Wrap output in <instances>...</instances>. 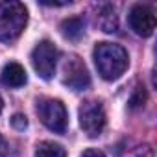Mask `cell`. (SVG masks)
<instances>
[{
	"mask_svg": "<svg viewBox=\"0 0 157 157\" xmlns=\"http://www.w3.org/2000/svg\"><path fill=\"white\" fill-rule=\"evenodd\" d=\"M93 56H94V63L100 76L107 82L118 80L126 72L129 63L128 52L115 43H98L93 50Z\"/></svg>",
	"mask_w": 157,
	"mask_h": 157,
	"instance_id": "cell-1",
	"label": "cell"
},
{
	"mask_svg": "<svg viewBox=\"0 0 157 157\" xmlns=\"http://www.w3.org/2000/svg\"><path fill=\"white\" fill-rule=\"evenodd\" d=\"M28 24V10L22 2H0V41H15Z\"/></svg>",
	"mask_w": 157,
	"mask_h": 157,
	"instance_id": "cell-2",
	"label": "cell"
},
{
	"mask_svg": "<svg viewBox=\"0 0 157 157\" xmlns=\"http://www.w3.org/2000/svg\"><path fill=\"white\" fill-rule=\"evenodd\" d=\"M37 115L41 122L54 133H65L67 129V109L61 100L41 98L37 102Z\"/></svg>",
	"mask_w": 157,
	"mask_h": 157,
	"instance_id": "cell-3",
	"label": "cell"
},
{
	"mask_svg": "<svg viewBox=\"0 0 157 157\" xmlns=\"http://www.w3.org/2000/svg\"><path fill=\"white\" fill-rule=\"evenodd\" d=\"M105 111L100 102L87 100L80 105V126L89 137H98L105 128Z\"/></svg>",
	"mask_w": 157,
	"mask_h": 157,
	"instance_id": "cell-4",
	"label": "cell"
},
{
	"mask_svg": "<svg viewBox=\"0 0 157 157\" xmlns=\"http://www.w3.org/2000/svg\"><path fill=\"white\" fill-rule=\"evenodd\" d=\"M57 48L50 41H41L32 52V65L43 80H50L57 65Z\"/></svg>",
	"mask_w": 157,
	"mask_h": 157,
	"instance_id": "cell-5",
	"label": "cell"
},
{
	"mask_svg": "<svg viewBox=\"0 0 157 157\" xmlns=\"http://www.w3.org/2000/svg\"><path fill=\"white\" fill-rule=\"evenodd\" d=\"M63 83L74 91H83L89 87L91 83L89 70L78 56H70L63 63Z\"/></svg>",
	"mask_w": 157,
	"mask_h": 157,
	"instance_id": "cell-6",
	"label": "cell"
},
{
	"mask_svg": "<svg viewBox=\"0 0 157 157\" xmlns=\"http://www.w3.org/2000/svg\"><path fill=\"white\" fill-rule=\"evenodd\" d=\"M129 26L140 37H150L155 30V15L148 6L135 4L129 11Z\"/></svg>",
	"mask_w": 157,
	"mask_h": 157,
	"instance_id": "cell-7",
	"label": "cell"
},
{
	"mask_svg": "<svg viewBox=\"0 0 157 157\" xmlns=\"http://www.w3.org/2000/svg\"><path fill=\"white\" fill-rule=\"evenodd\" d=\"M0 80L8 87H22L26 83V70L19 63H8L0 74Z\"/></svg>",
	"mask_w": 157,
	"mask_h": 157,
	"instance_id": "cell-8",
	"label": "cell"
},
{
	"mask_svg": "<svg viewBox=\"0 0 157 157\" xmlns=\"http://www.w3.org/2000/svg\"><path fill=\"white\" fill-rule=\"evenodd\" d=\"M59 30H61V33H63L65 39L78 41L83 35V32H85V22H83L82 17H68V19H65L61 22Z\"/></svg>",
	"mask_w": 157,
	"mask_h": 157,
	"instance_id": "cell-9",
	"label": "cell"
},
{
	"mask_svg": "<svg viewBox=\"0 0 157 157\" xmlns=\"http://www.w3.org/2000/svg\"><path fill=\"white\" fill-rule=\"evenodd\" d=\"M96 24L105 32V33H113L118 30V19H117V11L113 6H102L98 10L96 15Z\"/></svg>",
	"mask_w": 157,
	"mask_h": 157,
	"instance_id": "cell-10",
	"label": "cell"
},
{
	"mask_svg": "<svg viewBox=\"0 0 157 157\" xmlns=\"http://www.w3.org/2000/svg\"><path fill=\"white\" fill-rule=\"evenodd\" d=\"M35 157H67V151L63 146L56 144V142H41L35 150Z\"/></svg>",
	"mask_w": 157,
	"mask_h": 157,
	"instance_id": "cell-11",
	"label": "cell"
},
{
	"mask_svg": "<svg viewBox=\"0 0 157 157\" xmlns=\"http://www.w3.org/2000/svg\"><path fill=\"white\" fill-rule=\"evenodd\" d=\"M144 102H146V91L142 87H137L135 93H133V96H131V100H129V107L131 109L140 107V105H144Z\"/></svg>",
	"mask_w": 157,
	"mask_h": 157,
	"instance_id": "cell-12",
	"label": "cell"
},
{
	"mask_svg": "<svg viewBox=\"0 0 157 157\" xmlns=\"http://www.w3.org/2000/svg\"><path fill=\"white\" fill-rule=\"evenodd\" d=\"M11 126H13L15 129H19V131H24V129L28 128V118H26L22 113H17V115L11 117Z\"/></svg>",
	"mask_w": 157,
	"mask_h": 157,
	"instance_id": "cell-13",
	"label": "cell"
},
{
	"mask_svg": "<svg viewBox=\"0 0 157 157\" xmlns=\"http://www.w3.org/2000/svg\"><path fill=\"white\" fill-rule=\"evenodd\" d=\"M82 157H105V155H104V151H100V150L89 148V150H85V151L82 153Z\"/></svg>",
	"mask_w": 157,
	"mask_h": 157,
	"instance_id": "cell-14",
	"label": "cell"
},
{
	"mask_svg": "<svg viewBox=\"0 0 157 157\" xmlns=\"http://www.w3.org/2000/svg\"><path fill=\"white\" fill-rule=\"evenodd\" d=\"M8 155V144H6V139L0 135V157H6Z\"/></svg>",
	"mask_w": 157,
	"mask_h": 157,
	"instance_id": "cell-15",
	"label": "cell"
},
{
	"mask_svg": "<svg viewBox=\"0 0 157 157\" xmlns=\"http://www.w3.org/2000/svg\"><path fill=\"white\" fill-rule=\"evenodd\" d=\"M2 109H4V100H2V96H0V113H2Z\"/></svg>",
	"mask_w": 157,
	"mask_h": 157,
	"instance_id": "cell-16",
	"label": "cell"
}]
</instances>
